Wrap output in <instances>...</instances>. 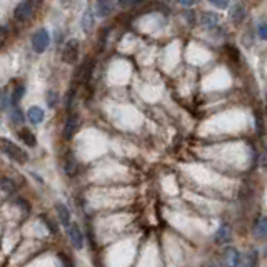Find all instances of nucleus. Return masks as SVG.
Instances as JSON below:
<instances>
[{
    "label": "nucleus",
    "instance_id": "5",
    "mask_svg": "<svg viewBox=\"0 0 267 267\" xmlns=\"http://www.w3.org/2000/svg\"><path fill=\"white\" fill-rule=\"evenodd\" d=\"M77 57H79V40L72 39V40H68L66 44V47H64L62 60L67 64H75Z\"/></svg>",
    "mask_w": 267,
    "mask_h": 267
},
{
    "label": "nucleus",
    "instance_id": "26",
    "mask_svg": "<svg viewBox=\"0 0 267 267\" xmlns=\"http://www.w3.org/2000/svg\"><path fill=\"white\" fill-rule=\"evenodd\" d=\"M177 2H179L182 7H194L199 0H177Z\"/></svg>",
    "mask_w": 267,
    "mask_h": 267
},
{
    "label": "nucleus",
    "instance_id": "25",
    "mask_svg": "<svg viewBox=\"0 0 267 267\" xmlns=\"http://www.w3.org/2000/svg\"><path fill=\"white\" fill-rule=\"evenodd\" d=\"M257 34H259V37H261L262 40H267V23H266V25H261V27H259V32H257Z\"/></svg>",
    "mask_w": 267,
    "mask_h": 267
},
{
    "label": "nucleus",
    "instance_id": "23",
    "mask_svg": "<svg viewBox=\"0 0 267 267\" xmlns=\"http://www.w3.org/2000/svg\"><path fill=\"white\" fill-rule=\"evenodd\" d=\"M12 120H14V122H19V124L23 122V115H22V112H20L19 109H15V111L12 112Z\"/></svg>",
    "mask_w": 267,
    "mask_h": 267
},
{
    "label": "nucleus",
    "instance_id": "19",
    "mask_svg": "<svg viewBox=\"0 0 267 267\" xmlns=\"http://www.w3.org/2000/svg\"><path fill=\"white\" fill-rule=\"evenodd\" d=\"M245 17V10H244V7L242 5H236V10L232 12V19H234V22H242Z\"/></svg>",
    "mask_w": 267,
    "mask_h": 267
},
{
    "label": "nucleus",
    "instance_id": "17",
    "mask_svg": "<svg viewBox=\"0 0 267 267\" xmlns=\"http://www.w3.org/2000/svg\"><path fill=\"white\" fill-rule=\"evenodd\" d=\"M254 234H256L257 237H267V217L259 219L256 227H254Z\"/></svg>",
    "mask_w": 267,
    "mask_h": 267
},
{
    "label": "nucleus",
    "instance_id": "12",
    "mask_svg": "<svg viewBox=\"0 0 267 267\" xmlns=\"http://www.w3.org/2000/svg\"><path fill=\"white\" fill-rule=\"evenodd\" d=\"M27 117H29V120L32 124H40L44 120V117H45V114H44L42 109L34 105V107H30L29 111H27Z\"/></svg>",
    "mask_w": 267,
    "mask_h": 267
},
{
    "label": "nucleus",
    "instance_id": "1",
    "mask_svg": "<svg viewBox=\"0 0 267 267\" xmlns=\"http://www.w3.org/2000/svg\"><path fill=\"white\" fill-rule=\"evenodd\" d=\"M0 152H3L5 156H9L12 160H15L19 164H25L29 160V156H27V152L22 147H19L17 144H14L9 139H3V137H0Z\"/></svg>",
    "mask_w": 267,
    "mask_h": 267
},
{
    "label": "nucleus",
    "instance_id": "8",
    "mask_svg": "<svg viewBox=\"0 0 267 267\" xmlns=\"http://www.w3.org/2000/svg\"><path fill=\"white\" fill-rule=\"evenodd\" d=\"M79 129V117L75 114L68 115L66 120V125H64V139H70L72 135L75 134V131Z\"/></svg>",
    "mask_w": 267,
    "mask_h": 267
},
{
    "label": "nucleus",
    "instance_id": "14",
    "mask_svg": "<svg viewBox=\"0 0 267 267\" xmlns=\"http://www.w3.org/2000/svg\"><path fill=\"white\" fill-rule=\"evenodd\" d=\"M217 22H219V15L214 14V12H209V14L205 12V14L200 17V23L204 27H214Z\"/></svg>",
    "mask_w": 267,
    "mask_h": 267
},
{
    "label": "nucleus",
    "instance_id": "24",
    "mask_svg": "<svg viewBox=\"0 0 267 267\" xmlns=\"http://www.w3.org/2000/svg\"><path fill=\"white\" fill-rule=\"evenodd\" d=\"M142 2V0H119V5L120 7H131V5H135V3Z\"/></svg>",
    "mask_w": 267,
    "mask_h": 267
},
{
    "label": "nucleus",
    "instance_id": "7",
    "mask_svg": "<svg viewBox=\"0 0 267 267\" xmlns=\"http://www.w3.org/2000/svg\"><path fill=\"white\" fill-rule=\"evenodd\" d=\"M230 239H232V229H230L227 224H222L221 227L216 230V234H214V242H216L217 245L227 244Z\"/></svg>",
    "mask_w": 267,
    "mask_h": 267
},
{
    "label": "nucleus",
    "instance_id": "11",
    "mask_svg": "<svg viewBox=\"0 0 267 267\" xmlns=\"http://www.w3.org/2000/svg\"><path fill=\"white\" fill-rule=\"evenodd\" d=\"M80 25H82V30L86 32V34H89V32L92 30V25H94V14H92L90 7L86 9V12H84L82 20H80Z\"/></svg>",
    "mask_w": 267,
    "mask_h": 267
},
{
    "label": "nucleus",
    "instance_id": "28",
    "mask_svg": "<svg viewBox=\"0 0 267 267\" xmlns=\"http://www.w3.org/2000/svg\"><path fill=\"white\" fill-rule=\"evenodd\" d=\"M5 37H7V32H5V29H0V47L3 45V42H5Z\"/></svg>",
    "mask_w": 267,
    "mask_h": 267
},
{
    "label": "nucleus",
    "instance_id": "20",
    "mask_svg": "<svg viewBox=\"0 0 267 267\" xmlns=\"http://www.w3.org/2000/svg\"><path fill=\"white\" fill-rule=\"evenodd\" d=\"M0 191H3V192H7V194L14 192V184H12V180H9V179H2V180H0Z\"/></svg>",
    "mask_w": 267,
    "mask_h": 267
},
{
    "label": "nucleus",
    "instance_id": "3",
    "mask_svg": "<svg viewBox=\"0 0 267 267\" xmlns=\"http://www.w3.org/2000/svg\"><path fill=\"white\" fill-rule=\"evenodd\" d=\"M222 264L225 267H241V262H242V257H241V252H239L237 247H225L222 250V257H221Z\"/></svg>",
    "mask_w": 267,
    "mask_h": 267
},
{
    "label": "nucleus",
    "instance_id": "16",
    "mask_svg": "<svg viewBox=\"0 0 267 267\" xmlns=\"http://www.w3.org/2000/svg\"><path fill=\"white\" fill-rule=\"evenodd\" d=\"M75 169H77V164H75V159L68 154L66 157V160H64V172L67 174V176H74L75 174Z\"/></svg>",
    "mask_w": 267,
    "mask_h": 267
},
{
    "label": "nucleus",
    "instance_id": "22",
    "mask_svg": "<svg viewBox=\"0 0 267 267\" xmlns=\"http://www.w3.org/2000/svg\"><path fill=\"white\" fill-rule=\"evenodd\" d=\"M207 2L212 3V5H216V7H219V9H227L230 0H207Z\"/></svg>",
    "mask_w": 267,
    "mask_h": 267
},
{
    "label": "nucleus",
    "instance_id": "2",
    "mask_svg": "<svg viewBox=\"0 0 267 267\" xmlns=\"http://www.w3.org/2000/svg\"><path fill=\"white\" fill-rule=\"evenodd\" d=\"M50 45V34L45 29H40L34 34L32 37V48H34L37 54H44Z\"/></svg>",
    "mask_w": 267,
    "mask_h": 267
},
{
    "label": "nucleus",
    "instance_id": "9",
    "mask_svg": "<svg viewBox=\"0 0 267 267\" xmlns=\"http://www.w3.org/2000/svg\"><path fill=\"white\" fill-rule=\"evenodd\" d=\"M115 0H97V15L99 17H107L114 12Z\"/></svg>",
    "mask_w": 267,
    "mask_h": 267
},
{
    "label": "nucleus",
    "instance_id": "6",
    "mask_svg": "<svg viewBox=\"0 0 267 267\" xmlns=\"http://www.w3.org/2000/svg\"><path fill=\"white\" fill-rule=\"evenodd\" d=\"M32 10H34V2L32 0H22L14 10L15 19L20 20V22H25V20L30 19Z\"/></svg>",
    "mask_w": 267,
    "mask_h": 267
},
{
    "label": "nucleus",
    "instance_id": "4",
    "mask_svg": "<svg viewBox=\"0 0 267 267\" xmlns=\"http://www.w3.org/2000/svg\"><path fill=\"white\" fill-rule=\"evenodd\" d=\"M67 236H68V239H70L72 245H74L77 250H80V249L84 247V234H82V230H80V227H79V224H77V222L72 221L70 224H68Z\"/></svg>",
    "mask_w": 267,
    "mask_h": 267
},
{
    "label": "nucleus",
    "instance_id": "27",
    "mask_svg": "<svg viewBox=\"0 0 267 267\" xmlns=\"http://www.w3.org/2000/svg\"><path fill=\"white\" fill-rule=\"evenodd\" d=\"M209 267H225V266L222 264V261H217V259H212V261H210V264H209Z\"/></svg>",
    "mask_w": 267,
    "mask_h": 267
},
{
    "label": "nucleus",
    "instance_id": "21",
    "mask_svg": "<svg viewBox=\"0 0 267 267\" xmlns=\"http://www.w3.org/2000/svg\"><path fill=\"white\" fill-rule=\"evenodd\" d=\"M57 100H59L57 92H55V90H48L47 92V102H48V105H50V107H55Z\"/></svg>",
    "mask_w": 267,
    "mask_h": 267
},
{
    "label": "nucleus",
    "instance_id": "15",
    "mask_svg": "<svg viewBox=\"0 0 267 267\" xmlns=\"http://www.w3.org/2000/svg\"><path fill=\"white\" fill-rule=\"evenodd\" d=\"M241 267H257V252L254 249H250L245 256L244 261L241 262Z\"/></svg>",
    "mask_w": 267,
    "mask_h": 267
},
{
    "label": "nucleus",
    "instance_id": "13",
    "mask_svg": "<svg viewBox=\"0 0 267 267\" xmlns=\"http://www.w3.org/2000/svg\"><path fill=\"white\" fill-rule=\"evenodd\" d=\"M19 137L29 145V147H35V145H37V139H35V135L30 132V129H20Z\"/></svg>",
    "mask_w": 267,
    "mask_h": 267
},
{
    "label": "nucleus",
    "instance_id": "18",
    "mask_svg": "<svg viewBox=\"0 0 267 267\" xmlns=\"http://www.w3.org/2000/svg\"><path fill=\"white\" fill-rule=\"evenodd\" d=\"M23 94H25V87H23V86H19V87L14 90V94H12V104L17 105V104L20 102V100H22Z\"/></svg>",
    "mask_w": 267,
    "mask_h": 267
},
{
    "label": "nucleus",
    "instance_id": "10",
    "mask_svg": "<svg viewBox=\"0 0 267 267\" xmlns=\"http://www.w3.org/2000/svg\"><path fill=\"white\" fill-rule=\"evenodd\" d=\"M57 216H59V221L62 225H66V227H68V224L72 222V217H70V209L67 207L66 204H62V202H59L57 204Z\"/></svg>",
    "mask_w": 267,
    "mask_h": 267
}]
</instances>
